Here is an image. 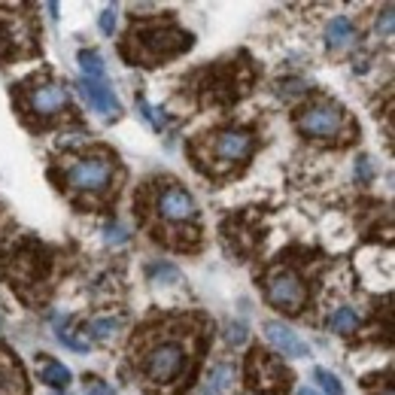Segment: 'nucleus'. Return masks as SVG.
<instances>
[{
    "mask_svg": "<svg viewBox=\"0 0 395 395\" xmlns=\"http://www.w3.org/2000/svg\"><path fill=\"white\" fill-rule=\"evenodd\" d=\"M182 368H186V347L180 341H159L143 356V374L159 387L173 383L182 374Z\"/></svg>",
    "mask_w": 395,
    "mask_h": 395,
    "instance_id": "obj_1",
    "label": "nucleus"
},
{
    "mask_svg": "<svg viewBox=\"0 0 395 395\" xmlns=\"http://www.w3.org/2000/svg\"><path fill=\"white\" fill-rule=\"evenodd\" d=\"M265 337L274 344V350L289 356V359H304L310 356V347L301 341V337L292 332L286 323H277V319H271V323H265Z\"/></svg>",
    "mask_w": 395,
    "mask_h": 395,
    "instance_id": "obj_9",
    "label": "nucleus"
},
{
    "mask_svg": "<svg viewBox=\"0 0 395 395\" xmlns=\"http://www.w3.org/2000/svg\"><path fill=\"white\" fill-rule=\"evenodd\" d=\"M40 380L52 389H64V387H70L73 374H70L67 365H61V362H43L40 365Z\"/></svg>",
    "mask_w": 395,
    "mask_h": 395,
    "instance_id": "obj_14",
    "label": "nucleus"
},
{
    "mask_svg": "<svg viewBox=\"0 0 395 395\" xmlns=\"http://www.w3.org/2000/svg\"><path fill=\"white\" fill-rule=\"evenodd\" d=\"M125 241H128V234H125L122 225H109L107 228V243H125Z\"/></svg>",
    "mask_w": 395,
    "mask_h": 395,
    "instance_id": "obj_22",
    "label": "nucleus"
},
{
    "mask_svg": "<svg viewBox=\"0 0 395 395\" xmlns=\"http://www.w3.org/2000/svg\"><path fill=\"white\" fill-rule=\"evenodd\" d=\"M86 395H116L113 387H107L104 380H98V377H88L86 383Z\"/></svg>",
    "mask_w": 395,
    "mask_h": 395,
    "instance_id": "obj_21",
    "label": "nucleus"
},
{
    "mask_svg": "<svg viewBox=\"0 0 395 395\" xmlns=\"http://www.w3.org/2000/svg\"><path fill=\"white\" fill-rule=\"evenodd\" d=\"M113 161L107 155H86V159L73 161V168L67 170V180L76 192H107V186L113 182Z\"/></svg>",
    "mask_w": 395,
    "mask_h": 395,
    "instance_id": "obj_4",
    "label": "nucleus"
},
{
    "mask_svg": "<svg viewBox=\"0 0 395 395\" xmlns=\"http://www.w3.org/2000/svg\"><path fill=\"white\" fill-rule=\"evenodd\" d=\"M387 395H392V389H389V392H387Z\"/></svg>",
    "mask_w": 395,
    "mask_h": 395,
    "instance_id": "obj_28",
    "label": "nucleus"
},
{
    "mask_svg": "<svg viewBox=\"0 0 395 395\" xmlns=\"http://www.w3.org/2000/svg\"><path fill=\"white\" fill-rule=\"evenodd\" d=\"M353 34H356V27H353L350 18L335 15L332 22H328V27H326V43L332 46V49H341V46H347L353 40Z\"/></svg>",
    "mask_w": 395,
    "mask_h": 395,
    "instance_id": "obj_13",
    "label": "nucleus"
},
{
    "mask_svg": "<svg viewBox=\"0 0 395 395\" xmlns=\"http://www.w3.org/2000/svg\"><path fill=\"white\" fill-rule=\"evenodd\" d=\"M0 395H25L22 368H6V365H0Z\"/></svg>",
    "mask_w": 395,
    "mask_h": 395,
    "instance_id": "obj_17",
    "label": "nucleus"
},
{
    "mask_svg": "<svg viewBox=\"0 0 395 395\" xmlns=\"http://www.w3.org/2000/svg\"><path fill=\"white\" fill-rule=\"evenodd\" d=\"M356 177H359L362 182L371 180V164H368V159H359V164H356Z\"/></svg>",
    "mask_w": 395,
    "mask_h": 395,
    "instance_id": "obj_24",
    "label": "nucleus"
},
{
    "mask_svg": "<svg viewBox=\"0 0 395 395\" xmlns=\"http://www.w3.org/2000/svg\"><path fill=\"white\" fill-rule=\"evenodd\" d=\"M79 67H82V73H86L88 82H100V79H104V58H100L98 52L82 49L79 52Z\"/></svg>",
    "mask_w": 395,
    "mask_h": 395,
    "instance_id": "obj_16",
    "label": "nucleus"
},
{
    "mask_svg": "<svg viewBox=\"0 0 395 395\" xmlns=\"http://www.w3.org/2000/svg\"><path fill=\"white\" fill-rule=\"evenodd\" d=\"M155 210H159V216L164 222L170 225H189L198 219V201L192 195L189 189L177 186V182H170L168 189L159 192V201H155Z\"/></svg>",
    "mask_w": 395,
    "mask_h": 395,
    "instance_id": "obj_5",
    "label": "nucleus"
},
{
    "mask_svg": "<svg viewBox=\"0 0 395 395\" xmlns=\"http://www.w3.org/2000/svg\"><path fill=\"white\" fill-rule=\"evenodd\" d=\"M100 31H104L107 36H113L116 34V6H107L104 13H100Z\"/></svg>",
    "mask_w": 395,
    "mask_h": 395,
    "instance_id": "obj_20",
    "label": "nucleus"
},
{
    "mask_svg": "<svg viewBox=\"0 0 395 395\" xmlns=\"http://www.w3.org/2000/svg\"><path fill=\"white\" fill-rule=\"evenodd\" d=\"M79 91H82V98L91 104V109L100 116H116L119 113V98L109 91L104 82H79Z\"/></svg>",
    "mask_w": 395,
    "mask_h": 395,
    "instance_id": "obj_11",
    "label": "nucleus"
},
{
    "mask_svg": "<svg viewBox=\"0 0 395 395\" xmlns=\"http://www.w3.org/2000/svg\"><path fill=\"white\" fill-rule=\"evenodd\" d=\"M119 328V319H113V316H107V319H95V323L88 326V335L95 337V341H107L109 335H113Z\"/></svg>",
    "mask_w": 395,
    "mask_h": 395,
    "instance_id": "obj_19",
    "label": "nucleus"
},
{
    "mask_svg": "<svg viewBox=\"0 0 395 395\" xmlns=\"http://www.w3.org/2000/svg\"><path fill=\"white\" fill-rule=\"evenodd\" d=\"M314 377H316L319 392H323V395H344V383L337 380V374L326 371V368H316V371H314Z\"/></svg>",
    "mask_w": 395,
    "mask_h": 395,
    "instance_id": "obj_18",
    "label": "nucleus"
},
{
    "mask_svg": "<svg viewBox=\"0 0 395 395\" xmlns=\"http://www.w3.org/2000/svg\"><path fill=\"white\" fill-rule=\"evenodd\" d=\"M234 383V368L232 365H213V371L207 374L204 387H201V395H225Z\"/></svg>",
    "mask_w": 395,
    "mask_h": 395,
    "instance_id": "obj_12",
    "label": "nucleus"
},
{
    "mask_svg": "<svg viewBox=\"0 0 395 395\" xmlns=\"http://www.w3.org/2000/svg\"><path fill=\"white\" fill-rule=\"evenodd\" d=\"M253 146H255V140L250 131H222V134H216L210 152H213V159L219 164H237V161L250 159Z\"/></svg>",
    "mask_w": 395,
    "mask_h": 395,
    "instance_id": "obj_8",
    "label": "nucleus"
},
{
    "mask_svg": "<svg viewBox=\"0 0 395 395\" xmlns=\"http://www.w3.org/2000/svg\"><path fill=\"white\" fill-rule=\"evenodd\" d=\"M356 326H359V314L353 307H337L332 319H328V328L337 335H350V332H356Z\"/></svg>",
    "mask_w": 395,
    "mask_h": 395,
    "instance_id": "obj_15",
    "label": "nucleus"
},
{
    "mask_svg": "<svg viewBox=\"0 0 395 395\" xmlns=\"http://www.w3.org/2000/svg\"><path fill=\"white\" fill-rule=\"evenodd\" d=\"M298 395H323V392H319V389H314V387H304V389H301Z\"/></svg>",
    "mask_w": 395,
    "mask_h": 395,
    "instance_id": "obj_27",
    "label": "nucleus"
},
{
    "mask_svg": "<svg viewBox=\"0 0 395 395\" xmlns=\"http://www.w3.org/2000/svg\"><path fill=\"white\" fill-rule=\"evenodd\" d=\"M380 34H392V9H387V15H383L380 18Z\"/></svg>",
    "mask_w": 395,
    "mask_h": 395,
    "instance_id": "obj_26",
    "label": "nucleus"
},
{
    "mask_svg": "<svg viewBox=\"0 0 395 395\" xmlns=\"http://www.w3.org/2000/svg\"><path fill=\"white\" fill-rule=\"evenodd\" d=\"M304 298H307L304 283H301L295 271L280 268L268 277V301L274 307L286 310V314H298V310L304 307Z\"/></svg>",
    "mask_w": 395,
    "mask_h": 395,
    "instance_id": "obj_7",
    "label": "nucleus"
},
{
    "mask_svg": "<svg viewBox=\"0 0 395 395\" xmlns=\"http://www.w3.org/2000/svg\"><path fill=\"white\" fill-rule=\"evenodd\" d=\"M246 380L259 392H283V389H289L292 374L277 362V356H271L265 350H253L250 359H246Z\"/></svg>",
    "mask_w": 395,
    "mask_h": 395,
    "instance_id": "obj_2",
    "label": "nucleus"
},
{
    "mask_svg": "<svg viewBox=\"0 0 395 395\" xmlns=\"http://www.w3.org/2000/svg\"><path fill=\"white\" fill-rule=\"evenodd\" d=\"M228 344H243L246 341V326H228Z\"/></svg>",
    "mask_w": 395,
    "mask_h": 395,
    "instance_id": "obj_23",
    "label": "nucleus"
},
{
    "mask_svg": "<svg viewBox=\"0 0 395 395\" xmlns=\"http://www.w3.org/2000/svg\"><path fill=\"white\" fill-rule=\"evenodd\" d=\"M140 52L146 55L149 61H161V58H170V55H180L182 49L192 46V36L182 34L180 27H146L140 31Z\"/></svg>",
    "mask_w": 395,
    "mask_h": 395,
    "instance_id": "obj_6",
    "label": "nucleus"
},
{
    "mask_svg": "<svg viewBox=\"0 0 395 395\" xmlns=\"http://www.w3.org/2000/svg\"><path fill=\"white\" fill-rule=\"evenodd\" d=\"M27 100H31V109L36 116H55L70 104V95L58 82H40L36 88H31V98Z\"/></svg>",
    "mask_w": 395,
    "mask_h": 395,
    "instance_id": "obj_10",
    "label": "nucleus"
},
{
    "mask_svg": "<svg viewBox=\"0 0 395 395\" xmlns=\"http://www.w3.org/2000/svg\"><path fill=\"white\" fill-rule=\"evenodd\" d=\"M344 125H347L344 109L332 104V100H316V104H310L298 113V128L307 137H323V140H328V137L341 134Z\"/></svg>",
    "mask_w": 395,
    "mask_h": 395,
    "instance_id": "obj_3",
    "label": "nucleus"
},
{
    "mask_svg": "<svg viewBox=\"0 0 395 395\" xmlns=\"http://www.w3.org/2000/svg\"><path fill=\"white\" fill-rule=\"evenodd\" d=\"M58 337H61V344L73 347V350H86V344H82V341H76V337H73V335H67V332H61Z\"/></svg>",
    "mask_w": 395,
    "mask_h": 395,
    "instance_id": "obj_25",
    "label": "nucleus"
}]
</instances>
